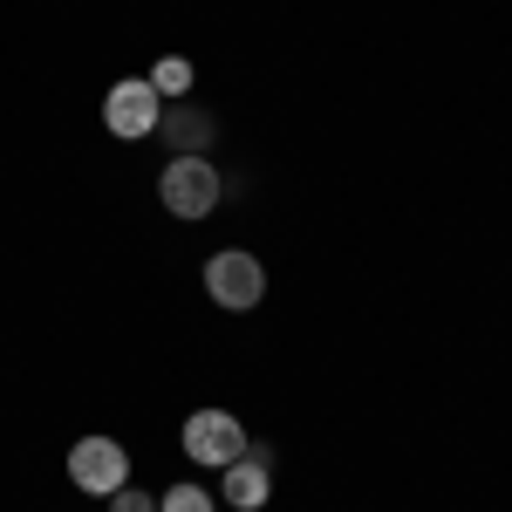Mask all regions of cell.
<instances>
[{
    "mask_svg": "<svg viewBox=\"0 0 512 512\" xmlns=\"http://www.w3.org/2000/svg\"><path fill=\"white\" fill-rule=\"evenodd\" d=\"M219 171L205 158H171L158 171V198H164V212H178V219H205L212 205H219Z\"/></svg>",
    "mask_w": 512,
    "mask_h": 512,
    "instance_id": "obj_1",
    "label": "cell"
},
{
    "mask_svg": "<svg viewBox=\"0 0 512 512\" xmlns=\"http://www.w3.org/2000/svg\"><path fill=\"white\" fill-rule=\"evenodd\" d=\"M205 294H212L219 308H260V294H267V267H260L253 253L226 246V253L205 260Z\"/></svg>",
    "mask_w": 512,
    "mask_h": 512,
    "instance_id": "obj_2",
    "label": "cell"
},
{
    "mask_svg": "<svg viewBox=\"0 0 512 512\" xmlns=\"http://www.w3.org/2000/svg\"><path fill=\"white\" fill-rule=\"evenodd\" d=\"M69 478L89 499H110V492L130 485V451H123L117 437H82L76 451H69Z\"/></svg>",
    "mask_w": 512,
    "mask_h": 512,
    "instance_id": "obj_3",
    "label": "cell"
},
{
    "mask_svg": "<svg viewBox=\"0 0 512 512\" xmlns=\"http://www.w3.org/2000/svg\"><path fill=\"white\" fill-rule=\"evenodd\" d=\"M239 451H246V424H239L233 410H192L185 417V458L192 465H233Z\"/></svg>",
    "mask_w": 512,
    "mask_h": 512,
    "instance_id": "obj_4",
    "label": "cell"
},
{
    "mask_svg": "<svg viewBox=\"0 0 512 512\" xmlns=\"http://www.w3.org/2000/svg\"><path fill=\"white\" fill-rule=\"evenodd\" d=\"M158 117H164V96L151 89V76H144V82L130 76V82H117V89L103 96V123H110V137H130V144H137V137L158 130Z\"/></svg>",
    "mask_w": 512,
    "mask_h": 512,
    "instance_id": "obj_5",
    "label": "cell"
},
{
    "mask_svg": "<svg viewBox=\"0 0 512 512\" xmlns=\"http://www.w3.org/2000/svg\"><path fill=\"white\" fill-rule=\"evenodd\" d=\"M219 492H226V506L239 512H260L267 499H274V451H239L233 465H226V478H219Z\"/></svg>",
    "mask_w": 512,
    "mask_h": 512,
    "instance_id": "obj_6",
    "label": "cell"
},
{
    "mask_svg": "<svg viewBox=\"0 0 512 512\" xmlns=\"http://www.w3.org/2000/svg\"><path fill=\"white\" fill-rule=\"evenodd\" d=\"M164 130L178 137V151H185V158H198V151H205V137H212V117H198V110H164Z\"/></svg>",
    "mask_w": 512,
    "mask_h": 512,
    "instance_id": "obj_7",
    "label": "cell"
},
{
    "mask_svg": "<svg viewBox=\"0 0 512 512\" xmlns=\"http://www.w3.org/2000/svg\"><path fill=\"white\" fill-rule=\"evenodd\" d=\"M151 89H158V96H185V89H192V62H185V55H164L158 69H151Z\"/></svg>",
    "mask_w": 512,
    "mask_h": 512,
    "instance_id": "obj_8",
    "label": "cell"
},
{
    "mask_svg": "<svg viewBox=\"0 0 512 512\" xmlns=\"http://www.w3.org/2000/svg\"><path fill=\"white\" fill-rule=\"evenodd\" d=\"M158 512H212V492L205 485H171L158 499Z\"/></svg>",
    "mask_w": 512,
    "mask_h": 512,
    "instance_id": "obj_9",
    "label": "cell"
},
{
    "mask_svg": "<svg viewBox=\"0 0 512 512\" xmlns=\"http://www.w3.org/2000/svg\"><path fill=\"white\" fill-rule=\"evenodd\" d=\"M110 512H158V499L137 492V485H123V492H110Z\"/></svg>",
    "mask_w": 512,
    "mask_h": 512,
    "instance_id": "obj_10",
    "label": "cell"
}]
</instances>
